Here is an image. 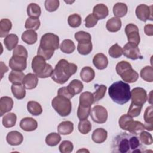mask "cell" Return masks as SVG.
Listing matches in <instances>:
<instances>
[{"instance_id": "1", "label": "cell", "mask_w": 153, "mask_h": 153, "mask_svg": "<svg viewBox=\"0 0 153 153\" xmlns=\"http://www.w3.org/2000/svg\"><path fill=\"white\" fill-rule=\"evenodd\" d=\"M145 146L137 135L121 132L112 139L111 151L115 153H133L145 152Z\"/></svg>"}, {"instance_id": "2", "label": "cell", "mask_w": 153, "mask_h": 153, "mask_svg": "<svg viewBox=\"0 0 153 153\" xmlns=\"http://www.w3.org/2000/svg\"><path fill=\"white\" fill-rule=\"evenodd\" d=\"M59 47V37L53 33H46L41 36L37 55L42 57L45 60H49Z\"/></svg>"}, {"instance_id": "3", "label": "cell", "mask_w": 153, "mask_h": 153, "mask_svg": "<svg viewBox=\"0 0 153 153\" xmlns=\"http://www.w3.org/2000/svg\"><path fill=\"white\" fill-rule=\"evenodd\" d=\"M77 66L72 63H69L65 59L60 60L53 69L51 76V79L59 84H65L77 71Z\"/></svg>"}, {"instance_id": "4", "label": "cell", "mask_w": 153, "mask_h": 153, "mask_svg": "<svg viewBox=\"0 0 153 153\" xmlns=\"http://www.w3.org/2000/svg\"><path fill=\"white\" fill-rule=\"evenodd\" d=\"M108 94L115 103L122 105L130 99V87L128 84L118 81L111 85L108 89Z\"/></svg>"}, {"instance_id": "5", "label": "cell", "mask_w": 153, "mask_h": 153, "mask_svg": "<svg viewBox=\"0 0 153 153\" xmlns=\"http://www.w3.org/2000/svg\"><path fill=\"white\" fill-rule=\"evenodd\" d=\"M116 72L122 79L126 82L133 83L139 78L138 73L132 68L131 64L127 61H121L116 65Z\"/></svg>"}, {"instance_id": "6", "label": "cell", "mask_w": 153, "mask_h": 153, "mask_svg": "<svg viewBox=\"0 0 153 153\" xmlns=\"http://www.w3.org/2000/svg\"><path fill=\"white\" fill-rule=\"evenodd\" d=\"M32 68L35 74L40 78L51 76L53 69L52 66L47 63L45 60L40 56H35L32 61Z\"/></svg>"}, {"instance_id": "7", "label": "cell", "mask_w": 153, "mask_h": 153, "mask_svg": "<svg viewBox=\"0 0 153 153\" xmlns=\"http://www.w3.org/2000/svg\"><path fill=\"white\" fill-rule=\"evenodd\" d=\"M118 124L121 129L136 135L145 130L143 124L138 121H134L133 118L127 114H123L120 117Z\"/></svg>"}, {"instance_id": "8", "label": "cell", "mask_w": 153, "mask_h": 153, "mask_svg": "<svg viewBox=\"0 0 153 153\" xmlns=\"http://www.w3.org/2000/svg\"><path fill=\"white\" fill-rule=\"evenodd\" d=\"M51 106L62 117L69 115L72 110V103L70 99L57 95L51 101Z\"/></svg>"}, {"instance_id": "9", "label": "cell", "mask_w": 153, "mask_h": 153, "mask_svg": "<svg viewBox=\"0 0 153 153\" xmlns=\"http://www.w3.org/2000/svg\"><path fill=\"white\" fill-rule=\"evenodd\" d=\"M90 115L94 122L98 124H103L107 121L108 114L105 107L100 105H96L91 109Z\"/></svg>"}, {"instance_id": "10", "label": "cell", "mask_w": 153, "mask_h": 153, "mask_svg": "<svg viewBox=\"0 0 153 153\" xmlns=\"http://www.w3.org/2000/svg\"><path fill=\"white\" fill-rule=\"evenodd\" d=\"M125 33L127 37L128 42L139 45L140 43V35L138 27L133 23H129L125 27Z\"/></svg>"}, {"instance_id": "11", "label": "cell", "mask_w": 153, "mask_h": 153, "mask_svg": "<svg viewBox=\"0 0 153 153\" xmlns=\"http://www.w3.org/2000/svg\"><path fill=\"white\" fill-rule=\"evenodd\" d=\"M123 54L127 58L133 60L142 59L140 50L137 45L128 42L125 44L123 48Z\"/></svg>"}, {"instance_id": "12", "label": "cell", "mask_w": 153, "mask_h": 153, "mask_svg": "<svg viewBox=\"0 0 153 153\" xmlns=\"http://www.w3.org/2000/svg\"><path fill=\"white\" fill-rule=\"evenodd\" d=\"M131 103L143 106L147 100V93L142 87H135L130 91Z\"/></svg>"}, {"instance_id": "13", "label": "cell", "mask_w": 153, "mask_h": 153, "mask_svg": "<svg viewBox=\"0 0 153 153\" xmlns=\"http://www.w3.org/2000/svg\"><path fill=\"white\" fill-rule=\"evenodd\" d=\"M152 5L148 6L145 4L139 5L135 11L136 17L141 21L152 20Z\"/></svg>"}, {"instance_id": "14", "label": "cell", "mask_w": 153, "mask_h": 153, "mask_svg": "<svg viewBox=\"0 0 153 153\" xmlns=\"http://www.w3.org/2000/svg\"><path fill=\"white\" fill-rule=\"evenodd\" d=\"M9 66L12 70L22 71L27 67V58L13 56L9 60Z\"/></svg>"}, {"instance_id": "15", "label": "cell", "mask_w": 153, "mask_h": 153, "mask_svg": "<svg viewBox=\"0 0 153 153\" xmlns=\"http://www.w3.org/2000/svg\"><path fill=\"white\" fill-rule=\"evenodd\" d=\"M20 127L26 131H32L38 127L37 121L33 118L25 117L21 120L20 122Z\"/></svg>"}, {"instance_id": "16", "label": "cell", "mask_w": 153, "mask_h": 153, "mask_svg": "<svg viewBox=\"0 0 153 153\" xmlns=\"http://www.w3.org/2000/svg\"><path fill=\"white\" fill-rule=\"evenodd\" d=\"M38 76L32 73H29L26 75L22 81L23 87L27 90H32L35 88L38 85Z\"/></svg>"}, {"instance_id": "17", "label": "cell", "mask_w": 153, "mask_h": 153, "mask_svg": "<svg viewBox=\"0 0 153 153\" xmlns=\"http://www.w3.org/2000/svg\"><path fill=\"white\" fill-rule=\"evenodd\" d=\"M6 140L9 145L11 146H17L22 143L23 136L22 134L18 131H11L7 134Z\"/></svg>"}, {"instance_id": "18", "label": "cell", "mask_w": 153, "mask_h": 153, "mask_svg": "<svg viewBox=\"0 0 153 153\" xmlns=\"http://www.w3.org/2000/svg\"><path fill=\"white\" fill-rule=\"evenodd\" d=\"M14 102L11 97L2 96L0 99V116L2 117L5 113L10 112L13 107Z\"/></svg>"}, {"instance_id": "19", "label": "cell", "mask_w": 153, "mask_h": 153, "mask_svg": "<svg viewBox=\"0 0 153 153\" xmlns=\"http://www.w3.org/2000/svg\"><path fill=\"white\" fill-rule=\"evenodd\" d=\"M93 63L97 69L102 70L107 68L108 65V59L104 54L100 53L94 56Z\"/></svg>"}, {"instance_id": "20", "label": "cell", "mask_w": 153, "mask_h": 153, "mask_svg": "<svg viewBox=\"0 0 153 153\" xmlns=\"http://www.w3.org/2000/svg\"><path fill=\"white\" fill-rule=\"evenodd\" d=\"M93 14L97 20L105 19L109 14V10L106 5L103 4L96 5L93 9Z\"/></svg>"}, {"instance_id": "21", "label": "cell", "mask_w": 153, "mask_h": 153, "mask_svg": "<svg viewBox=\"0 0 153 153\" xmlns=\"http://www.w3.org/2000/svg\"><path fill=\"white\" fill-rule=\"evenodd\" d=\"M108 137L107 131L103 128H98L94 130L91 135V139L96 143L104 142Z\"/></svg>"}, {"instance_id": "22", "label": "cell", "mask_w": 153, "mask_h": 153, "mask_svg": "<svg viewBox=\"0 0 153 153\" xmlns=\"http://www.w3.org/2000/svg\"><path fill=\"white\" fill-rule=\"evenodd\" d=\"M145 124H143L145 130L152 131L153 129V118H152V106L151 105L146 108L143 115Z\"/></svg>"}, {"instance_id": "23", "label": "cell", "mask_w": 153, "mask_h": 153, "mask_svg": "<svg viewBox=\"0 0 153 153\" xmlns=\"http://www.w3.org/2000/svg\"><path fill=\"white\" fill-rule=\"evenodd\" d=\"M94 103V97L93 93L89 91H85L81 93L79 96V106L89 108Z\"/></svg>"}, {"instance_id": "24", "label": "cell", "mask_w": 153, "mask_h": 153, "mask_svg": "<svg viewBox=\"0 0 153 153\" xmlns=\"http://www.w3.org/2000/svg\"><path fill=\"white\" fill-rule=\"evenodd\" d=\"M121 25L122 23L120 19L117 17H113L107 21L106 27L110 32H117L120 30Z\"/></svg>"}, {"instance_id": "25", "label": "cell", "mask_w": 153, "mask_h": 153, "mask_svg": "<svg viewBox=\"0 0 153 153\" xmlns=\"http://www.w3.org/2000/svg\"><path fill=\"white\" fill-rule=\"evenodd\" d=\"M22 41L29 45L34 44L38 39L37 33L33 30H27L22 35Z\"/></svg>"}, {"instance_id": "26", "label": "cell", "mask_w": 153, "mask_h": 153, "mask_svg": "<svg viewBox=\"0 0 153 153\" xmlns=\"http://www.w3.org/2000/svg\"><path fill=\"white\" fill-rule=\"evenodd\" d=\"M67 88L70 93L74 96L75 94H78L82 91L84 88V85L81 81L78 79H73L70 82L67 86Z\"/></svg>"}, {"instance_id": "27", "label": "cell", "mask_w": 153, "mask_h": 153, "mask_svg": "<svg viewBox=\"0 0 153 153\" xmlns=\"http://www.w3.org/2000/svg\"><path fill=\"white\" fill-rule=\"evenodd\" d=\"M95 76V72L93 68L90 66L84 67L80 72V77L82 81L85 82H91Z\"/></svg>"}, {"instance_id": "28", "label": "cell", "mask_w": 153, "mask_h": 153, "mask_svg": "<svg viewBox=\"0 0 153 153\" xmlns=\"http://www.w3.org/2000/svg\"><path fill=\"white\" fill-rule=\"evenodd\" d=\"M74 130V124L70 121H64L60 123L57 127V131L62 135H68Z\"/></svg>"}, {"instance_id": "29", "label": "cell", "mask_w": 153, "mask_h": 153, "mask_svg": "<svg viewBox=\"0 0 153 153\" xmlns=\"http://www.w3.org/2000/svg\"><path fill=\"white\" fill-rule=\"evenodd\" d=\"M19 42V38L17 35L14 33H11L8 35L6 37H5L4 39V42L5 47L9 51L14 49L17 45Z\"/></svg>"}, {"instance_id": "30", "label": "cell", "mask_w": 153, "mask_h": 153, "mask_svg": "<svg viewBox=\"0 0 153 153\" xmlns=\"http://www.w3.org/2000/svg\"><path fill=\"white\" fill-rule=\"evenodd\" d=\"M128 11V8L126 4L117 2L113 7V13L118 18L125 16Z\"/></svg>"}, {"instance_id": "31", "label": "cell", "mask_w": 153, "mask_h": 153, "mask_svg": "<svg viewBox=\"0 0 153 153\" xmlns=\"http://www.w3.org/2000/svg\"><path fill=\"white\" fill-rule=\"evenodd\" d=\"M12 28V23L8 19H2L0 21V37H6Z\"/></svg>"}, {"instance_id": "32", "label": "cell", "mask_w": 153, "mask_h": 153, "mask_svg": "<svg viewBox=\"0 0 153 153\" xmlns=\"http://www.w3.org/2000/svg\"><path fill=\"white\" fill-rule=\"evenodd\" d=\"M25 76L22 71L12 70L8 75V80L14 84H22Z\"/></svg>"}, {"instance_id": "33", "label": "cell", "mask_w": 153, "mask_h": 153, "mask_svg": "<svg viewBox=\"0 0 153 153\" xmlns=\"http://www.w3.org/2000/svg\"><path fill=\"white\" fill-rule=\"evenodd\" d=\"M95 91L93 93L94 97V103L99 102L100 99L103 98L105 95L107 87L103 84L94 85Z\"/></svg>"}, {"instance_id": "34", "label": "cell", "mask_w": 153, "mask_h": 153, "mask_svg": "<svg viewBox=\"0 0 153 153\" xmlns=\"http://www.w3.org/2000/svg\"><path fill=\"white\" fill-rule=\"evenodd\" d=\"M28 112L34 116H38L42 114V109L41 105L35 101H29L27 104Z\"/></svg>"}, {"instance_id": "35", "label": "cell", "mask_w": 153, "mask_h": 153, "mask_svg": "<svg viewBox=\"0 0 153 153\" xmlns=\"http://www.w3.org/2000/svg\"><path fill=\"white\" fill-rule=\"evenodd\" d=\"M11 90L13 94L17 99H22L26 96L25 88L22 84H13L11 86Z\"/></svg>"}, {"instance_id": "36", "label": "cell", "mask_w": 153, "mask_h": 153, "mask_svg": "<svg viewBox=\"0 0 153 153\" xmlns=\"http://www.w3.org/2000/svg\"><path fill=\"white\" fill-rule=\"evenodd\" d=\"M17 116L14 113L10 112L5 115L2 118V124L5 128H11L16 125Z\"/></svg>"}, {"instance_id": "37", "label": "cell", "mask_w": 153, "mask_h": 153, "mask_svg": "<svg viewBox=\"0 0 153 153\" xmlns=\"http://www.w3.org/2000/svg\"><path fill=\"white\" fill-rule=\"evenodd\" d=\"M27 14L29 17L39 19L41 14V7L35 3H30L27 7Z\"/></svg>"}, {"instance_id": "38", "label": "cell", "mask_w": 153, "mask_h": 153, "mask_svg": "<svg viewBox=\"0 0 153 153\" xmlns=\"http://www.w3.org/2000/svg\"><path fill=\"white\" fill-rule=\"evenodd\" d=\"M60 49L64 53L71 54L75 51V45L72 40L64 39L60 45Z\"/></svg>"}, {"instance_id": "39", "label": "cell", "mask_w": 153, "mask_h": 153, "mask_svg": "<svg viewBox=\"0 0 153 153\" xmlns=\"http://www.w3.org/2000/svg\"><path fill=\"white\" fill-rule=\"evenodd\" d=\"M153 69L151 66H146L142 68L140 72L141 78L145 81L152 82L153 81Z\"/></svg>"}, {"instance_id": "40", "label": "cell", "mask_w": 153, "mask_h": 153, "mask_svg": "<svg viewBox=\"0 0 153 153\" xmlns=\"http://www.w3.org/2000/svg\"><path fill=\"white\" fill-rule=\"evenodd\" d=\"M61 136L59 133H51L45 137V143L50 146H55L61 140Z\"/></svg>"}, {"instance_id": "41", "label": "cell", "mask_w": 153, "mask_h": 153, "mask_svg": "<svg viewBox=\"0 0 153 153\" xmlns=\"http://www.w3.org/2000/svg\"><path fill=\"white\" fill-rule=\"evenodd\" d=\"M40 24L41 23L39 19L29 17L26 20L25 27L27 30H37L40 26Z\"/></svg>"}, {"instance_id": "42", "label": "cell", "mask_w": 153, "mask_h": 153, "mask_svg": "<svg viewBox=\"0 0 153 153\" xmlns=\"http://www.w3.org/2000/svg\"><path fill=\"white\" fill-rule=\"evenodd\" d=\"M93 48V45L91 42H82L78 43L77 45V50L78 52L81 55H87L91 51Z\"/></svg>"}, {"instance_id": "43", "label": "cell", "mask_w": 153, "mask_h": 153, "mask_svg": "<svg viewBox=\"0 0 153 153\" xmlns=\"http://www.w3.org/2000/svg\"><path fill=\"white\" fill-rule=\"evenodd\" d=\"M91 124L87 119L80 120L78 125V129L79 131L82 134H88L91 130Z\"/></svg>"}, {"instance_id": "44", "label": "cell", "mask_w": 153, "mask_h": 153, "mask_svg": "<svg viewBox=\"0 0 153 153\" xmlns=\"http://www.w3.org/2000/svg\"><path fill=\"white\" fill-rule=\"evenodd\" d=\"M75 38L78 43L88 42L91 41V35L84 31H79L75 33Z\"/></svg>"}, {"instance_id": "45", "label": "cell", "mask_w": 153, "mask_h": 153, "mask_svg": "<svg viewBox=\"0 0 153 153\" xmlns=\"http://www.w3.org/2000/svg\"><path fill=\"white\" fill-rule=\"evenodd\" d=\"M81 17L78 14H71L68 19V25L73 28L78 27L81 24Z\"/></svg>"}, {"instance_id": "46", "label": "cell", "mask_w": 153, "mask_h": 153, "mask_svg": "<svg viewBox=\"0 0 153 153\" xmlns=\"http://www.w3.org/2000/svg\"><path fill=\"white\" fill-rule=\"evenodd\" d=\"M108 53L112 58H119L123 55V48L117 43H115L109 48Z\"/></svg>"}, {"instance_id": "47", "label": "cell", "mask_w": 153, "mask_h": 153, "mask_svg": "<svg viewBox=\"0 0 153 153\" xmlns=\"http://www.w3.org/2000/svg\"><path fill=\"white\" fill-rule=\"evenodd\" d=\"M142 107L143 106L142 105H139L133 103H131L128 111L127 112V115L131 117L132 118L139 116L141 112Z\"/></svg>"}, {"instance_id": "48", "label": "cell", "mask_w": 153, "mask_h": 153, "mask_svg": "<svg viewBox=\"0 0 153 153\" xmlns=\"http://www.w3.org/2000/svg\"><path fill=\"white\" fill-rule=\"evenodd\" d=\"M91 111V107L86 108L78 106L77 110V117L79 120H84L87 119Z\"/></svg>"}, {"instance_id": "49", "label": "cell", "mask_w": 153, "mask_h": 153, "mask_svg": "<svg viewBox=\"0 0 153 153\" xmlns=\"http://www.w3.org/2000/svg\"><path fill=\"white\" fill-rule=\"evenodd\" d=\"M60 5V2L58 0H46L44 2V5L46 10L48 12H53L57 10Z\"/></svg>"}, {"instance_id": "50", "label": "cell", "mask_w": 153, "mask_h": 153, "mask_svg": "<svg viewBox=\"0 0 153 153\" xmlns=\"http://www.w3.org/2000/svg\"><path fill=\"white\" fill-rule=\"evenodd\" d=\"M59 148L62 153H70L74 149V145L69 140H63L60 144Z\"/></svg>"}, {"instance_id": "51", "label": "cell", "mask_w": 153, "mask_h": 153, "mask_svg": "<svg viewBox=\"0 0 153 153\" xmlns=\"http://www.w3.org/2000/svg\"><path fill=\"white\" fill-rule=\"evenodd\" d=\"M139 139L142 143L146 145H151L153 142L152 135L149 133L144 130L140 133Z\"/></svg>"}, {"instance_id": "52", "label": "cell", "mask_w": 153, "mask_h": 153, "mask_svg": "<svg viewBox=\"0 0 153 153\" xmlns=\"http://www.w3.org/2000/svg\"><path fill=\"white\" fill-rule=\"evenodd\" d=\"M13 56H18L27 58L28 53L24 46L22 45H19L14 49L13 52Z\"/></svg>"}, {"instance_id": "53", "label": "cell", "mask_w": 153, "mask_h": 153, "mask_svg": "<svg viewBox=\"0 0 153 153\" xmlns=\"http://www.w3.org/2000/svg\"><path fill=\"white\" fill-rule=\"evenodd\" d=\"M97 19L93 14H88L85 19V26L87 28H91L96 26L97 23Z\"/></svg>"}, {"instance_id": "54", "label": "cell", "mask_w": 153, "mask_h": 153, "mask_svg": "<svg viewBox=\"0 0 153 153\" xmlns=\"http://www.w3.org/2000/svg\"><path fill=\"white\" fill-rule=\"evenodd\" d=\"M57 95H59V96H64L69 99H71L72 97H73L74 96L70 93V92L69 91L67 87H61L60 88L59 90H58V91H57Z\"/></svg>"}, {"instance_id": "55", "label": "cell", "mask_w": 153, "mask_h": 153, "mask_svg": "<svg viewBox=\"0 0 153 153\" xmlns=\"http://www.w3.org/2000/svg\"><path fill=\"white\" fill-rule=\"evenodd\" d=\"M145 33L148 36L153 35V25L152 24L146 25L144 27Z\"/></svg>"}, {"instance_id": "56", "label": "cell", "mask_w": 153, "mask_h": 153, "mask_svg": "<svg viewBox=\"0 0 153 153\" xmlns=\"http://www.w3.org/2000/svg\"><path fill=\"white\" fill-rule=\"evenodd\" d=\"M8 71V67L3 62H1V79L3 77L4 74Z\"/></svg>"}, {"instance_id": "57", "label": "cell", "mask_w": 153, "mask_h": 153, "mask_svg": "<svg viewBox=\"0 0 153 153\" xmlns=\"http://www.w3.org/2000/svg\"><path fill=\"white\" fill-rule=\"evenodd\" d=\"M149 97H150V99H148V101L149 102V103H150V104H152V90L151 91V92L149 93V95L148 96Z\"/></svg>"}, {"instance_id": "58", "label": "cell", "mask_w": 153, "mask_h": 153, "mask_svg": "<svg viewBox=\"0 0 153 153\" xmlns=\"http://www.w3.org/2000/svg\"><path fill=\"white\" fill-rule=\"evenodd\" d=\"M66 3H67V4H71V3H72V2H74V1H72V2H69V1H65Z\"/></svg>"}]
</instances>
